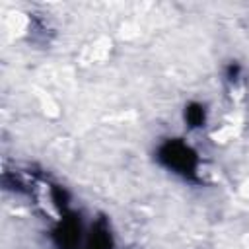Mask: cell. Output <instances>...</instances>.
I'll use <instances>...</instances> for the list:
<instances>
[{"label":"cell","instance_id":"cell-1","mask_svg":"<svg viewBox=\"0 0 249 249\" xmlns=\"http://www.w3.org/2000/svg\"><path fill=\"white\" fill-rule=\"evenodd\" d=\"M158 161L185 181H198V154L181 138H167L156 150Z\"/></svg>","mask_w":249,"mask_h":249},{"label":"cell","instance_id":"cell-2","mask_svg":"<svg viewBox=\"0 0 249 249\" xmlns=\"http://www.w3.org/2000/svg\"><path fill=\"white\" fill-rule=\"evenodd\" d=\"M80 222L76 214L64 212L56 228L53 230V243L56 249H78L80 245Z\"/></svg>","mask_w":249,"mask_h":249},{"label":"cell","instance_id":"cell-3","mask_svg":"<svg viewBox=\"0 0 249 249\" xmlns=\"http://www.w3.org/2000/svg\"><path fill=\"white\" fill-rule=\"evenodd\" d=\"M111 247H113L111 230H109L107 222L101 218V220H97V222L93 224L86 249H111Z\"/></svg>","mask_w":249,"mask_h":249},{"label":"cell","instance_id":"cell-4","mask_svg":"<svg viewBox=\"0 0 249 249\" xmlns=\"http://www.w3.org/2000/svg\"><path fill=\"white\" fill-rule=\"evenodd\" d=\"M183 117H185V123L191 128H202L206 124V107L198 101H191V103L185 105Z\"/></svg>","mask_w":249,"mask_h":249},{"label":"cell","instance_id":"cell-5","mask_svg":"<svg viewBox=\"0 0 249 249\" xmlns=\"http://www.w3.org/2000/svg\"><path fill=\"white\" fill-rule=\"evenodd\" d=\"M241 74H243V68H241V64H239L237 60H231V62L226 66V70H224V78H226L230 84H235V82L241 78Z\"/></svg>","mask_w":249,"mask_h":249}]
</instances>
